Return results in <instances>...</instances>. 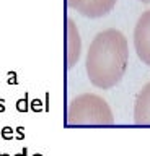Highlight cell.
I'll list each match as a JSON object with an SVG mask.
<instances>
[{
  "label": "cell",
  "mask_w": 150,
  "mask_h": 156,
  "mask_svg": "<svg viewBox=\"0 0 150 156\" xmlns=\"http://www.w3.org/2000/svg\"><path fill=\"white\" fill-rule=\"evenodd\" d=\"M129 62L127 39L119 29L109 28L93 37L85 58L88 80L100 90H109L124 78Z\"/></svg>",
  "instance_id": "cell-1"
},
{
  "label": "cell",
  "mask_w": 150,
  "mask_h": 156,
  "mask_svg": "<svg viewBox=\"0 0 150 156\" xmlns=\"http://www.w3.org/2000/svg\"><path fill=\"white\" fill-rule=\"evenodd\" d=\"M65 122L67 125H111L114 117L103 98L85 93L69 102Z\"/></svg>",
  "instance_id": "cell-2"
},
{
  "label": "cell",
  "mask_w": 150,
  "mask_h": 156,
  "mask_svg": "<svg viewBox=\"0 0 150 156\" xmlns=\"http://www.w3.org/2000/svg\"><path fill=\"white\" fill-rule=\"evenodd\" d=\"M134 49L140 62L150 67V10L144 12L135 23Z\"/></svg>",
  "instance_id": "cell-3"
},
{
  "label": "cell",
  "mask_w": 150,
  "mask_h": 156,
  "mask_svg": "<svg viewBox=\"0 0 150 156\" xmlns=\"http://www.w3.org/2000/svg\"><path fill=\"white\" fill-rule=\"evenodd\" d=\"M82 54V37L75 21L67 18V68H74L80 60Z\"/></svg>",
  "instance_id": "cell-4"
},
{
  "label": "cell",
  "mask_w": 150,
  "mask_h": 156,
  "mask_svg": "<svg viewBox=\"0 0 150 156\" xmlns=\"http://www.w3.org/2000/svg\"><path fill=\"white\" fill-rule=\"evenodd\" d=\"M134 122L137 125H150V81L145 83L135 96Z\"/></svg>",
  "instance_id": "cell-5"
},
{
  "label": "cell",
  "mask_w": 150,
  "mask_h": 156,
  "mask_svg": "<svg viewBox=\"0 0 150 156\" xmlns=\"http://www.w3.org/2000/svg\"><path fill=\"white\" fill-rule=\"evenodd\" d=\"M116 2L118 0H86L77 12L86 18H101L114 8Z\"/></svg>",
  "instance_id": "cell-6"
},
{
  "label": "cell",
  "mask_w": 150,
  "mask_h": 156,
  "mask_svg": "<svg viewBox=\"0 0 150 156\" xmlns=\"http://www.w3.org/2000/svg\"><path fill=\"white\" fill-rule=\"evenodd\" d=\"M85 2L86 0H67V5H69V8H72V10H79Z\"/></svg>",
  "instance_id": "cell-7"
},
{
  "label": "cell",
  "mask_w": 150,
  "mask_h": 156,
  "mask_svg": "<svg viewBox=\"0 0 150 156\" xmlns=\"http://www.w3.org/2000/svg\"><path fill=\"white\" fill-rule=\"evenodd\" d=\"M10 129H3L2 130V135H3V138H10V136H12V133H10Z\"/></svg>",
  "instance_id": "cell-8"
},
{
  "label": "cell",
  "mask_w": 150,
  "mask_h": 156,
  "mask_svg": "<svg viewBox=\"0 0 150 156\" xmlns=\"http://www.w3.org/2000/svg\"><path fill=\"white\" fill-rule=\"evenodd\" d=\"M140 2H144V3H150V0H140Z\"/></svg>",
  "instance_id": "cell-9"
},
{
  "label": "cell",
  "mask_w": 150,
  "mask_h": 156,
  "mask_svg": "<svg viewBox=\"0 0 150 156\" xmlns=\"http://www.w3.org/2000/svg\"><path fill=\"white\" fill-rule=\"evenodd\" d=\"M16 156H18V154H16Z\"/></svg>",
  "instance_id": "cell-10"
}]
</instances>
